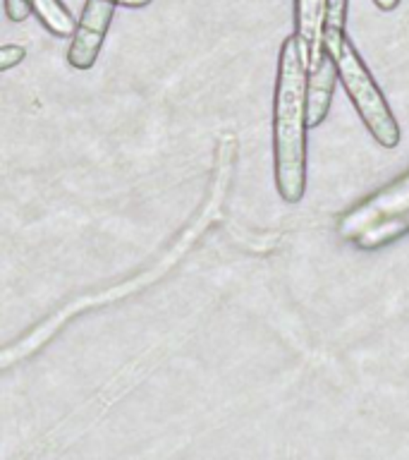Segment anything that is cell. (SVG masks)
<instances>
[{
    "instance_id": "6",
    "label": "cell",
    "mask_w": 409,
    "mask_h": 460,
    "mask_svg": "<svg viewBox=\"0 0 409 460\" xmlns=\"http://www.w3.org/2000/svg\"><path fill=\"white\" fill-rule=\"evenodd\" d=\"M340 79L337 75L335 58L330 56L328 50H323L321 60L309 70V89H307V125L309 128H318L333 103V92H335V82Z\"/></svg>"
},
{
    "instance_id": "8",
    "label": "cell",
    "mask_w": 409,
    "mask_h": 460,
    "mask_svg": "<svg viewBox=\"0 0 409 460\" xmlns=\"http://www.w3.org/2000/svg\"><path fill=\"white\" fill-rule=\"evenodd\" d=\"M409 233V208L400 211V214H393L383 218V221L373 223L371 228H366L361 235L354 237V244H357L359 250L373 252L380 250V247H386V244L395 243V240H400L402 235H407Z\"/></svg>"
},
{
    "instance_id": "14",
    "label": "cell",
    "mask_w": 409,
    "mask_h": 460,
    "mask_svg": "<svg viewBox=\"0 0 409 460\" xmlns=\"http://www.w3.org/2000/svg\"><path fill=\"white\" fill-rule=\"evenodd\" d=\"M117 5H127V7H144L149 5V3H153V0H115Z\"/></svg>"
},
{
    "instance_id": "1",
    "label": "cell",
    "mask_w": 409,
    "mask_h": 460,
    "mask_svg": "<svg viewBox=\"0 0 409 460\" xmlns=\"http://www.w3.org/2000/svg\"><path fill=\"white\" fill-rule=\"evenodd\" d=\"M235 149H237V139L235 135H225L218 144V158H215V178L213 185H211V194H208L206 204L201 208V214L194 218V223H189L185 228V233L178 237V243L172 244L170 250L165 252L163 257L158 259L156 264L151 266V269H144L139 276L129 280H122L117 286L106 288L103 293L99 295H84V297H79V300L67 302L60 312H56L53 316H48L46 322L36 323V329H31L24 338H20L17 343L7 345L5 352H3V367H13L14 362H20V359L29 358V355H34L39 348L48 343L50 338L56 331L63 329L65 322H70L72 316L79 314V312H84L89 307H100V305H108V302L122 300V297H127L132 293H139L146 286H151L153 280L163 279L165 273L170 271L172 266L178 264L179 259L185 257L187 250H192V244L204 235V230L211 221H215L218 216H221V201L222 194H225V187H228L230 172H232V161H235Z\"/></svg>"
},
{
    "instance_id": "3",
    "label": "cell",
    "mask_w": 409,
    "mask_h": 460,
    "mask_svg": "<svg viewBox=\"0 0 409 460\" xmlns=\"http://www.w3.org/2000/svg\"><path fill=\"white\" fill-rule=\"evenodd\" d=\"M323 46H326L330 56L335 58L340 82H343L344 92L357 108L359 118L364 120L366 129L371 132L373 139L383 149H395L402 139L400 125L395 120L386 96L379 89V84L373 82L371 72L364 65V60L359 58L357 49L352 46L347 34L333 43H323Z\"/></svg>"
},
{
    "instance_id": "13",
    "label": "cell",
    "mask_w": 409,
    "mask_h": 460,
    "mask_svg": "<svg viewBox=\"0 0 409 460\" xmlns=\"http://www.w3.org/2000/svg\"><path fill=\"white\" fill-rule=\"evenodd\" d=\"M373 3H376V7L383 10V13H390V10H395V7L400 5V0H373Z\"/></svg>"
},
{
    "instance_id": "5",
    "label": "cell",
    "mask_w": 409,
    "mask_h": 460,
    "mask_svg": "<svg viewBox=\"0 0 409 460\" xmlns=\"http://www.w3.org/2000/svg\"><path fill=\"white\" fill-rule=\"evenodd\" d=\"M115 0H86L79 24L72 34L70 50H67V63L74 70H91L100 46L106 41L108 27L115 14Z\"/></svg>"
},
{
    "instance_id": "10",
    "label": "cell",
    "mask_w": 409,
    "mask_h": 460,
    "mask_svg": "<svg viewBox=\"0 0 409 460\" xmlns=\"http://www.w3.org/2000/svg\"><path fill=\"white\" fill-rule=\"evenodd\" d=\"M347 20V0H326V20H323V43H333L344 36Z\"/></svg>"
},
{
    "instance_id": "12",
    "label": "cell",
    "mask_w": 409,
    "mask_h": 460,
    "mask_svg": "<svg viewBox=\"0 0 409 460\" xmlns=\"http://www.w3.org/2000/svg\"><path fill=\"white\" fill-rule=\"evenodd\" d=\"M34 13L29 0H5V14L13 22H24L29 14Z\"/></svg>"
},
{
    "instance_id": "2",
    "label": "cell",
    "mask_w": 409,
    "mask_h": 460,
    "mask_svg": "<svg viewBox=\"0 0 409 460\" xmlns=\"http://www.w3.org/2000/svg\"><path fill=\"white\" fill-rule=\"evenodd\" d=\"M307 89L309 67L300 36L280 46L275 103H273V158L280 199L297 204L307 192Z\"/></svg>"
},
{
    "instance_id": "11",
    "label": "cell",
    "mask_w": 409,
    "mask_h": 460,
    "mask_svg": "<svg viewBox=\"0 0 409 460\" xmlns=\"http://www.w3.org/2000/svg\"><path fill=\"white\" fill-rule=\"evenodd\" d=\"M24 58H27V49H24V46H14V43L3 46V49H0V70H10L14 65H20Z\"/></svg>"
},
{
    "instance_id": "7",
    "label": "cell",
    "mask_w": 409,
    "mask_h": 460,
    "mask_svg": "<svg viewBox=\"0 0 409 460\" xmlns=\"http://www.w3.org/2000/svg\"><path fill=\"white\" fill-rule=\"evenodd\" d=\"M323 20H326V0H294V24L300 36L301 56L311 70L321 60L323 50Z\"/></svg>"
},
{
    "instance_id": "4",
    "label": "cell",
    "mask_w": 409,
    "mask_h": 460,
    "mask_svg": "<svg viewBox=\"0 0 409 460\" xmlns=\"http://www.w3.org/2000/svg\"><path fill=\"white\" fill-rule=\"evenodd\" d=\"M405 208H409V172L371 194L369 199L357 204L352 211H347L337 221V233L343 240L354 243V237L361 235L366 228H371L373 223L383 221L387 216L400 214Z\"/></svg>"
},
{
    "instance_id": "9",
    "label": "cell",
    "mask_w": 409,
    "mask_h": 460,
    "mask_svg": "<svg viewBox=\"0 0 409 460\" xmlns=\"http://www.w3.org/2000/svg\"><path fill=\"white\" fill-rule=\"evenodd\" d=\"M29 5L39 14V20L43 22V27L48 29L50 34L56 36H72L74 34V20L67 13V7L60 0H29Z\"/></svg>"
}]
</instances>
